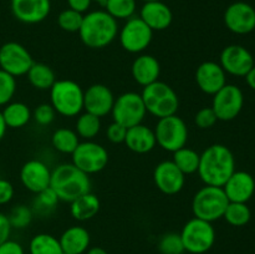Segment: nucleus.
I'll return each mask as SVG.
<instances>
[{
    "instance_id": "f257e3e1",
    "label": "nucleus",
    "mask_w": 255,
    "mask_h": 254,
    "mask_svg": "<svg viewBox=\"0 0 255 254\" xmlns=\"http://www.w3.org/2000/svg\"><path fill=\"white\" fill-rule=\"evenodd\" d=\"M198 174L206 186L223 187L236 172V158L231 149L221 143L207 147L201 153Z\"/></svg>"
},
{
    "instance_id": "2eb2a0df",
    "label": "nucleus",
    "mask_w": 255,
    "mask_h": 254,
    "mask_svg": "<svg viewBox=\"0 0 255 254\" xmlns=\"http://www.w3.org/2000/svg\"><path fill=\"white\" fill-rule=\"evenodd\" d=\"M153 181L162 193L174 196L183 189L186 174L174 164L172 159H166L154 167Z\"/></svg>"
},
{
    "instance_id": "a211bd4d",
    "label": "nucleus",
    "mask_w": 255,
    "mask_h": 254,
    "mask_svg": "<svg viewBox=\"0 0 255 254\" xmlns=\"http://www.w3.org/2000/svg\"><path fill=\"white\" fill-rule=\"evenodd\" d=\"M51 169L40 159H30L25 162L20 169V181L27 191L37 194L50 187Z\"/></svg>"
},
{
    "instance_id": "f3484780",
    "label": "nucleus",
    "mask_w": 255,
    "mask_h": 254,
    "mask_svg": "<svg viewBox=\"0 0 255 254\" xmlns=\"http://www.w3.org/2000/svg\"><path fill=\"white\" fill-rule=\"evenodd\" d=\"M115 100V95L110 87L102 84H94L84 91V110L101 119L111 114Z\"/></svg>"
},
{
    "instance_id": "ddd939ff",
    "label": "nucleus",
    "mask_w": 255,
    "mask_h": 254,
    "mask_svg": "<svg viewBox=\"0 0 255 254\" xmlns=\"http://www.w3.org/2000/svg\"><path fill=\"white\" fill-rule=\"evenodd\" d=\"M32 64L31 54L19 42H5L0 47V69L14 77L26 75Z\"/></svg>"
},
{
    "instance_id": "f8f14e48",
    "label": "nucleus",
    "mask_w": 255,
    "mask_h": 254,
    "mask_svg": "<svg viewBox=\"0 0 255 254\" xmlns=\"http://www.w3.org/2000/svg\"><path fill=\"white\" fill-rule=\"evenodd\" d=\"M244 105L243 91L236 85L227 84L213 95L212 109L221 121H232L241 114Z\"/></svg>"
},
{
    "instance_id": "4c0bfd02",
    "label": "nucleus",
    "mask_w": 255,
    "mask_h": 254,
    "mask_svg": "<svg viewBox=\"0 0 255 254\" xmlns=\"http://www.w3.org/2000/svg\"><path fill=\"white\" fill-rule=\"evenodd\" d=\"M59 201V197L55 193L54 189L51 187H47L46 189L36 194V198L34 201V208L40 213H49L50 211L55 209Z\"/></svg>"
},
{
    "instance_id": "c85d7f7f",
    "label": "nucleus",
    "mask_w": 255,
    "mask_h": 254,
    "mask_svg": "<svg viewBox=\"0 0 255 254\" xmlns=\"http://www.w3.org/2000/svg\"><path fill=\"white\" fill-rule=\"evenodd\" d=\"M80 143V137L76 132L67 127L57 128L51 136V144L57 152L64 154H72Z\"/></svg>"
},
{
    "instance_id": "423d86ee",
    "label": "nucleus",
    "mask_w": 255,
    "mask_h": 254,
    "mask_svg": "<svg viewBox=\"0 0 255 254\" xmlns=\"http://www.w3.org/2000/svg\"><path fill=\"white\" fill-rule=\"evenodd\" d=\"M229 199L227 198L223 187L204 186L192 199V212L194 217L211 222L223 218Z\"/></svg>"
},
{
    "instance_id": "de8ad7c7",
    "label": "nucleus",
    "mask_w": 255,
    "mask_h": 254,
    "mask_svg": "<svg viewBox=\"0 0 255 254\" xmlns=\"http://www.w3.org/2000/svg\"><path fill=\"white\" fill-rule=\"evenodd\" d=\"M244 77H246V81L248 84V86L255 91V65L249 70V72Z\"/></svg>"
},
{
    "instance_id": "f03ea898",
    "label": "nucleus",
    "mask_w": 255,
    "mask_h": 254,
    "mask_svg": "<svg viewBox=\"0 0 255 254\" xmlns=\"http://www.w3.org/2000/svg\"><path fill=\"white\" fill-rule=\"evenodd\" d=\"M80 39L90 49H104L119 35V24L106 10H94L84 15L79 30Z\"/></svg>"
},
{
    "instance_id": "c9c22d12",
    "label": "nucleus",
    "mask_w": 255,
    "mask_h": 254,
    "mask_svg": "<svg viewBox=\"0 0 255 254\" xmlns=\"http://www.w3.org/2000/svg\"><path fill=\"white\" fill-rule=\"evenodd\" d=\"M158 251L161 254H183L184 246L178 233H166L158 242Z\"/></svg>"
},
{
    "instance_id": "09e8293b",
    "label": "nucleus",
    "mask_w": 255,
    "mask_h": 254,
    "mask_svg": "<svg viewBox=\"0 0 255 254\" xmlns=\"http://www.w3.org/2000/svg\"><path fill=\"white\" fill-rule=\"evenodd\" d=\"M6 129H7V126H6V124H5L1 111H0V141L4 138L5 133H6Z\"/></svg>"
},
{
    "instance_id": "3c124183",
    "label": "nucleus",
    "mask_w": 255,
    "mask_h": 254,
    "mask_svg": "<svg viewBox=\"0 0 255 254\" xmlns=\"http://www.w3.org/2000/svg\"><path fill=\"white\" fill-rule=\"evenodd\" d=\"M92 1H96V2H100V4L104 5L105 2H106V0H92Z\"/></svg>"
},
{
    "instance_id": "58836bf2",
    "label": "nucleus",
    "mask_w": 255,
    "mask_h": 254,
    "mask_svg": "<svg viewBox=\"0 0 255 254\" xmlns=\"http://www.w3.org/2000/svg\"><path fill=\"white\" fill-rule=\"evenodd\" d=\"M16 77L0 69V106L11 102L16 92Z\"/></svg>"
},
{
    "instance_id": "72a5a7b5",
    "label": "nucleus",
    "mask_w": 255,
    "mask_h": 254,
    "mask_svg": "<svg viewBox=\"0 0 255 254\" xmlns=\"http://www.w3.org/2000/svg\"><path fill=\"white\" fill-rule=\"evenodd\" d=\"M105 10L116 20H128L134 16L137 9L136 0H106Z\"/></svg>"
},
{
    "instance_id": "6e6552de",
    "label": "nucleus",
    "mask_w": 255,
    "mask_h": 254,
    "mask_svg": "<svg viewBox=\"0 0 255 254\" xmlns=\"http://www.w3.org/2000/svg\"><path fill=\"white\" fill-rule=\"evenodd\" d=\"M153 131L157 144L162 149L172 153L186 147L188 141V127L183 119L177 115L158 119Z\"/></svg>"
},
{
    "instance_id": "0eeeda50",
    "label": "nucleus",
    "mask_w": 255,
    "mask_h": 254,
    "mask_svg": "<svg viewBox=\"0 0 255 254\" xmlns=\"http://www.w3.org/2000/svg\"><path fill=\"white\" fill-rule=\"evenodd\" d=\"M184 251L191 254H204L211 251L216 242V229L211 222L192 218L182 228L181 233Z\"/></svg>"
},
{
    "instance_id": "e433bc0d",
    "label": "nucleus",
    "mask_w": 255,
    "mask_h": 254,
    "mask_svg": "<svg viewBox=\"0 0 255 254\" xmlns=\"http://www.w3.org/2000/svg\"><path fill=\"white\" fill-rule=\"evenodd\" d=\"M7 218H9L11 228L24 229L31 223L32 211L25 204H19L10 211V213L7 214Z\"/></svg>"
},
{
    "instance_id": "bb28decb",
    "label": "nucleus",
    "mask_w": 255,
    "mask_h": 254,
    "mask_svg": "<svg viewBox=\"0 0 255 254\" xmlns=\"http://www.w3.org/2000/svg\"><path fill=\"white\" fill-rule=\"evenodd\" d=\"M4 121L10 128H21L32 119L30 107L24 102H9L1 111Z\"/></svg>"
},
{
    "instance_id": "2f4dec72",
    "label": "nucleus",
    "mask_w": 255,
    "mask_h": 254,
    "mask_svg": "<svg viewBox=\"0 0 255 254\" xmlns=\"http://www.w3.org/2000/svg\"><path fill=\"white\" fill-rule=\"evenodd\" d=\"M199 159H201V154L198 152L188 147H182L178 151L173 152L172 161L187 176V174H193L198 171Z\"/></svg>"
},
{
    "instance_id": "4be33fe9",
    "label": "nucleus",
    "mask_w": 255,
    "mask_h": 254,
    "mask_svg": "<svg viewBox=\"0 0 255 254\" xmlns=\"http://www.w3.org/2000/svg\"><path fill=\"white\" fill-rule=\"evenodd\" d=\"M139 17L151 27L152 31H162L171 26L173 14L171 7L163 0H159L144 2L139 11Z\"/></svg>"
},
{
    "instance_id": "79ce46f5",
    "label": "nucleus",
    "mask_w": 255,
    "mask_h": 254,
    "mask_svg": "<svg viewBox=\"0 0 255 254\" xmlns=\"http://www.w3.org/2000/svg\"><path fill=\"white\" fill-rule=\"evenodd\" d=\"M126 132L127 128L124 127L122 125L117 124V122H112V124L109 125L106 129V136L107 139L112 143H124L125 142V137H126Z\"/></svg>"
},
{
    "instance_id": "37998d69",
    "label": "nucleus",
    "mask_w": 255,
    "mask_h": 254,
    "mask_svg": "<svg viewBox=\"0 0 255 254\" xmlns=\"http://www.w3.org/2000/svg\"><path fill=\"white\" fill-rule=\"evenodd\" d=\"M14 197V187L7 179L0 178V206L9 203Z\"/></svg>"
},
{
    "instance_id": "39448f33",
    "label": "nucleus",
    "mask_w": 255,
    "mask_h": 254,
    "mask_svg": "<svg viewBox=\"0 0 255 254\" xmlns=\"http://www.w3.org/2000/svg\"><path fill=\"white\" fill-rule=\"evenodd\" d=\"M147 114L157 119L176 115L179 107V99L177 92L163 81H156L143 87L141 94Z\"/></svg>"
},
{
    "instance_id": "c03bdc74",
    "label": "nucleus",
    "mask_w": 255,
    "mask_h": 254,
    "mask_svg": "<svg viewBox=\"0 0 255 254\" xmlns=\"http://www.w3.org/2000/svg\"><path fill=\"white\" fill-rule=\"evenodd\" d=\"M0 254H25L24 248L17 242L7 239L0 246Z\"/></svg>"
},
{
    "instance_id": "cd10ccee",
    "label": "nucleus",
    "mask_w": 255,
    "mask_h": 254,
    "mask_svg": "<svg viewBox=\"0 0 255 254\" xmlns=\"http://www.w3.org/2000/svg\"><path fill=\"white\" fill-rule=\"evenodd\" d=\"M30 85L36 90H50L56 81L55 72L44 62H34L26 74Z\"/></svg>"
},
{
    "instance_id": "412c9836",
    "label": "nucleus",
    "mask_w": 255,
    "mask_h": 254,
    "mask_svg": "<svg viewBox=\"0 0 255 254\" xmlns=\"http://www.w3.org/2000/svg\"><path fill=\"white\" fill-rule=\"evenodd\" d=\"M229 202L247 203L255 192L254 177L246 171H236L223 186Z\"/></svg>"
},
{
    "instance_id": "a878e982",
    "label": "nucleus",
    "mask_w": 255,
    "mask_h": 254,
    "mask_svg": "<svg viewBox=\"0 0 255 254\" xmlns=\"http://www.w3.org/2000/svg\"><path fill=\"white\" fill-rule=\"evenodd\" d=\"M101 203L96 194L87 192L70 202V213L76 221L84 222L94 218L99 213Z\"/></svg>"
},
{
    "instance_id": "49530a36",
    "label": "nucleus",
    "mask_w": 255,
    "mask_h": 254,
    "mask_svg": "<svg viewBox=\"0 0 255 254\" xmlns=\"http://www.w3.org/2000/svg\"><path fill=\"white\" fill-rule=\"evenodd\" d=\"M92 0H67V4H69V9L75 10L77 12H86L87 10L91 6Z\"/></svg>"
},
{
    "instance_id": "864d4df0",
    "label": "nucleus",
    "mask_w": 255,
    "mask_h": 254,
    "mask_svg": "<svg viewBox=\"0 0 255 254\" xmlns=\"http://www.w3.org/2000/svg\"><path fill=\"white\" fill-rule=\"evenodd\" d=\"M62 254H69V253H65V252H62Z\"/></svg>"
},
{
    "instance_id": "7ed1b4c3",
    "label": "nucleus",
    "mask_w": 255,
    "mask_h": 254,
    "mask_svg": "<svg viewBox=\"0 0 255 254\" xmlns=\"http://www.w3.org/2000/svg\"><path fill=\"white\" fill-rule=\"evenodd\" d=\"M50 187L60 201L72 202L91 189L90 176L77 168L74 163H61L51 171Z\"/></svg>"
},
{
    "instance_id": "aec40b11",
    "label": "nucleus",
    "mask_w": 255,
    "mask_h": 254,
    "mask_svg": "<svg viewBox=\"0 0 255 254\" xmlns=\"http://www.w3.org/2000/svg\"><path fill=\"white\" fill-rule=\"evenodd\" d=\"M51 11L50 0H11V12L24 24H39Z\"/></svg>"
},
{
    "instance_id": "20e7f679",
    "label": "nucleus",
    "mask_w": 255,
    "mask_h": 254,
    "mask_svg": "<svg viewBox=\"0 0 255 254\" xmlns=\"http://www.w3.org/2000/svg\"><path fill=\"white\" fill-rule=\"evenodd\" d=\"M50 105L64 117L79 116L84 110V90L72 80H56L50 89Z\"/></svg>"
},
{
    "instance_id": "8fccbe9b",
    "label": "nucleus",
    "mask_w": 255,
    "mask_h": 254,
    "mask_svg": "<svg viewBox=\"0 0 255 254\" xmlns=\"http://www.w3.org/2000/svg\"><path fill=\"white\" fill-rule=\"evenodd\" d=\"M86 254H109L104 248L101 247H92V248L87 249Z\"/></svg>"
},
{
    "instance_id": "9b49d317",
    "label": "nucleus",
    "mask_w": 255,
    "mask_h": 254,
    "mask_svg": "<svg viewBox=\"0 0 255 254\" xmlns=\"http://www.w3.org/2000/svg\"><path fill=\"white\" fill-rule=\"evenodd\" d=\"M72 162L86 174H95L104 171L109 163V152L97 142L84 141L72 152Z\"/></svg>"
},
{
    "instance_id": "c756f323",
    "label": "nucleus",
    "mask_w": 255,
    "mask_h": 254,
    "mask_svg": "<svg viewBox=\"0 0 255 254\" xmlns=\"http://www.w3.org/2000/svg\"><path fill=\"white\" fill-rule=\"evenodd\" d=\"M30 254H62L60 241L47 233H40L32 237L29 244Z\"/></svg>"
},
{
    "instance_id": "4468645a",
    "label": "nucleus",
    "mask_w": 255,
    "mask_h": 254,
    "mask_svg": "<svg viewBox=\"0 0 255 254\" xmlns=\"http://www.w3.org/2000/svg\"><path fill=\"white\" fill-rule=\"evenodd\" d=\"M219 65L226 74L244 77L254 66V57L247 47L242 45H229L221 52Z\"/></svg>"
},
{
    "instance_id": "6ab92c4d",
    "label": "nucleus",
    "mask_w": 255,
    "mask_h": 254,
    "mask_svg": "<svg viewBox=\"0 0 255 254\" xmlns=\"http://www.w3.org/2000/svg\"><path fill=\"white\" fill-rule=\"evenodd\" d=\"M196 82L202 92L213 96L227 85V74L219 62L204 61L197 67Z\"/></svg>"
},
{
    "instance_id": "b1692460",
    "label": "nucleus",
    "mask_w": 255,
    "mask_h": 254,
    "mask_svg": "<svg viewBox=\"0 0 255 254\" xmlns=\"http://www.w3.org/2000/svg\"><path fill=\"white\" fill-rule=\"evenodd\" d=\"M124 143L127 148L138 154L148 153L157 146L154 131L143 124L127 128Z\"/></svg>"
},
{
    "instance_id": "603ef678",
    "label": "nucleus",
    "mask_w": 255,
    "mask_h": 254,
    "mask_svg": "<svg viewBox=\"0 0 255 254\" xmlns=\"http://www.w3.org/2000/svg\"><path fill=\"white\" fill-rule=\"evenodd\" d=\"M142 1L147 2V1H159V0H142Z\"/></svg>"
},
{
    "instance_id": "a19ab883",
    "label": "nucleus",
    "mask_w": 255,
    "mask_h": 254,
    "mask_svg": "<svg viewBox=\"0 0 255 254\" xmlns=\"http://www.w3.org/2000/svg\"><path fill=\"white\" fill-rule=\"evenodd\" d=\"M217 121H218V119H217L216 112L213 111L212 107H203L194 116V124L202 129L212 128L217 124Z\"/></svg>"
},
{
    "instance_id": "7c9ffc66",
    "label": "nucleus",
    "mask_w": 255,
    "mask_h": 254,
    "mask_svg": "<svg viewBox=\"0 0 255 254\" xmlns=\"http://www.w3.org/2000/svg\"><path fill=\"white\" fill-rule=\"evenodd\" d=\"M101 131V119L95 115L84 112L80 114L76 121V129L75 132L77 136L84 138L85 141H91Z\"/></svg>"
},
{
    "instance_id": "1a4fd4ad",
    "label": "nucleus",
    "mask_w": 255,
    "mask_h": 254,
    "mask_svg": "<svg viewBox=\"0 0 255 254\" xmlns=\"http://www.w3.org/2000/svg\"><path fill=\"white\" fill-rule=\"evenodd\" d=\"M111 115L115 122L122 125L126 128L142 124L147 111L141 94L128 91L120 95L115 100Z\"/></svg>"
},
{
    "instance_id": "393cba45",
    "label": "nucleus",
    "mask_w": 255,
    "mask_h": 254,
    "mask_svg": "<svg viewBox=\"0 0 255 254\" xmlns=\"http://www.w3.org/2000/svg\"><path fill=\"white\" fill-rule=\"evenodd\" d=\"M59 241L65 253L84 254L89 249L91 237L84 227L72 226L61 234Z\"/></svg>"
},
{
    "instance_id": "f704fd0d",
    "label": "nucleus",
    "mask_w": 255,
    "mask_h": 254,
    "mask_svg": "<svg viewBox=\"0 0 255 254\" xmlns=\"http://www.w3.org/2000/svg\"><path fill=\"white\" fill-rule=\"evenodd\" d=\"M82 20H84V14L77 12L72 9H65L57 16V24L64 31L67 32H79L81 27Z\"/></svg>"
},
{
    "instance_id": "473e14b6",
    "label": "nucleus",
    "mask_w": 255,
    "mask_h": 254,
    "mask_svg": "<svg viewBox=\"0 0 255 254\" xmlns=\"http://www.w3.org/2000/svg\"><path fill=\"white\" fill-rule=\"evenodd\" d=\"M223 218L227 223L233 227H243L249 223L252 218L251 208L247 206V203H237V202H229L224 212Z\"/></svg>"
},
{
    "instance_id": "a18cd8bd",
    "label": "nucleus",
    "mask_w": 255,
    "mask_h": 254,
    "mask_svg": "<svg viewBox=\"0 0 255 254\" xmlns=\"http://www.w3.org/2000/svg\"><path fill=\"white\" fill-rule=\"evenodd\" d=\"M11 229L7 216L0 212V246L9 239Z\"/></svg>"
},
{
    "instance_id": "9d476101",
    "label": "nucleus",
    "mask_w": 255,
    "mask_h": 254,
    "mask_svg": "<svg viewBox=\"0 0 255 254\" xmlns=\"http://www.w3.org/2000/svg\"><path fill=\"white\" fill-rule=\"evenodd\" d=\"M120 44L131 54H141L151 45L153 31L139 16H132L126 20L119 31Z\"/></svg>"
},
{
    "instance_id": "ea45409f",
    "label": "nucleus",
    "mask_w": 255,
    "mask_h": 254,
    "mask_svg": "<svg viewBox=\"0 0 255 254\" xmlns=\"http://www.w3.org/2000/svg\"><path fill=\"white\" fill-rule=\"evenodd\" d=\"M55 116H56V111L50 104L39 105L32 112V119L40 126H49L55 120Z\"/></svg>"
},
{
    "instance_id": "5701e85b",
    "label": "nucleus",
    "mask_w": 255,
    "mask_h": 254,
    "mask_svg": "<svg viewBox=\"0 0 255 254\" xmlns=\"http://www.w3.org/2000/svg\"><path fill=\"white\" fill-rule=\"evenodd\" d=\"M131 74L134 81L142 87H146L158 81L161 75V65L158 60L148 54H142L133 60Z\"/></svg>"
},
{
    "instance_id": "dca6fc26",
    "label": "nucleus",
    "mask_w": 255,
    "mask_h": 254,
    "mask_svg": "<svg viewBox=\"0 0 255 254\" xmlns=\"http://www.w3.org/2000/svg\"><path fill=\"white\" fill-rule=\"evenodd\" d=\"M224 24L234 34H249L255 29V9L246 1L233 2L224 11Z\"/></svg>"
}]
</instances>
